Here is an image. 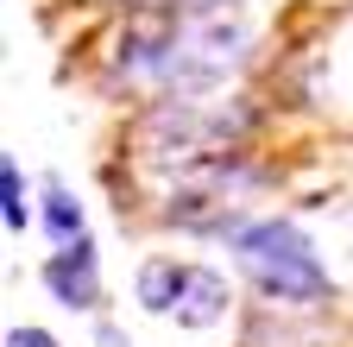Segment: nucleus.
<instances>
[{
    "label": "nucleus",
    "mask_w": 353,
    "mask_h": 347,
    "mask_svg": "<svg viewBox=\"0 0 353 347\" xmlns=\"http://www.w3.org/2000/svg\"><path fill=\"white\" fill-rule=\"evenodd\" d=\"M234 252L252 272V284L278 303H322L328 297V272L296 221H278V215L272 221H246V228H234Z\"/></svg>",
    "instance_id": "obj_1"
},
{
    "label": "nucleus",
    "mask_w": 353,
    "mask_h": 347,
    "mask_svg": "<svg viewBox=\"0 0 353 347\" xmlns=\"http://www.w3.org/2000/svg\"><path fill=\"white\" fill-rule=\"evenodd\" d=\"M139 303L152 316H176L183 328L221 322L228 316V278L208 266H176V259H152L139 272Z\"/></svg>",
    "instance_id": "obj_2"
},
{
    "label": "nucleus",
    "mask_w": 353,
    "mask_h": 347,
    "mask_svg": "<svg viewBox=\"0 0 353 347\" xmlns=\"http://www.w3.org/2000/svg\"><path fill=\"white\" fill-rule=\"evenodd\" d=\"M44 284L57 290V303H70V310H95L101 303V278H95V246H57L51 259H44Z\"/></svg>",
    "instance_id": "obj_3"
},
{
    "label": "nucleus",
    "mask_w": 353,
    "mask_h": 347,
    "mask_svg": "<svg viewBox=\"0 0 353 347\" xmlns=\"http://www.w3.org/2000/svg\"><path fill=\"white\" fill-rule=\"evenodd\" d=\"M44 228H51L57 246H82V240H88V234H82V208H76V196H70L63 184L44 190Z\"/></svg>",
    "instance_id": "obj_4"
},
{
    "label": "nucleus",
    "mask_w": 353,
    "mask_h": 347,
    "mask_svg": "<svg viewBox=\"0 0 353 347\" xmlns=\"http://www.w3.org/2000/svg\"><path fill=\"white\" fill-rule=\"evenodd\" d=\"M0 202H7V208H0V215H7V228L19 234V228L32 221V202H26V177H19V164H13V158L0 164Z\"/></svg>",
    "instance_id": "obj_5"
},
{
    "label": "nucleus",
    "mask_w": 353,
    "mask_h": 347,
    "mask_svg": "<svg viewBox=\"0 0 353 347\" xmlns=\"http://www.w3.org/2000/svg\"><path fill=\"white\" fill-rule=\"evenodd\" d=\"M7 347H57V341L44 335V328H13V335H7Z\"/></svg>",
    "instance_id": "obj_6"
}]
</instances>
